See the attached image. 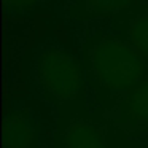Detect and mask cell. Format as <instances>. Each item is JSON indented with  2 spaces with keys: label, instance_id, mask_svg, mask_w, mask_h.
Masks as SVG:
<instances>
[{
  "label": "cell",
  "instance_id": "cell-5",
  "mask_svg": "<svg viewBox=\"0 0 148 148\" xmlns=\"http://www.w3.org/2000/svg\"><path fill=\"white\" fill-rule=\"evenodd\" d=\"M123 107L129 119L137 124L148 126V78L132 88Z\"/></svg>",
  "mask_w": 148,
  "mask_h": 148
},
{
  "label": "cell",
  "instance_id": "cell-2",
  "mask_svg": "<svg viewBox=\"0 0 148 148\" xmlns=\"http://www.w3.org/2000/svg\"><path fill=\"white\" fill-rule=\"evenodd\" d=\"M37 75L46 92L64 102L77 99L83 84L80 62L62 49H46L38 59Z\"/></svg>",
  "mask_w": 148,
  "mask_h": 148
},
{
  "label": "cell",
  "instance_id": "cell-3",
  "mask_svg": "<svg viewBox=\"0 0 148 148\" xmlns=\"http://www.w3.org/2000/svg\"><path fill=\"white\" fill-rule=\"evenodd\" d=\"M37 138V129L24 113H11L5 121V147L32 148Z\"/></svg>",
  "mask_w": 148,
  "mask_h": 148
},
{
  "label": "cell",
  "instance_id": "cell-6",
  "mask_svg": "<svg viewBox=\"0 0 148 148\" xmlns=\"http://www.w3.org/2000/svg\"><path fill=\"white\" fill-rule=\"evenodd\" d=\"M129 45L140 56L148 58V11L138 16L129 27Z\"/></svg>",
  "mask_w": 148,
  "mask_h": 148
},
{
  "label": "cell",
  "instance_id": "cell-8",
  "mask_svg": "<svg viewBox=\"0 0 148 148\" xmlns=\"http://www.w3.org/2000/svg\"><path fill=\"white\" fill-rule=\"evenodd\" d=\"M7 2L13 8H26V7H30L35 0H7Z\"/></svg>",
  "mask_w": 148,
  "mask_h": 148
},
{
  "label": "cell",
  "instance_id": "cell-4",
  "mask_svg": "<svg viewBox=\"0 0 148 148\" xmlns=\"http://www.w3.org/2000/svg\"><path fill=\"white\" fill-rule=\"evenodd\" d=\"M64 148H108L102 131L86 121L72 123L64 135Z\"/></svg>",
  "mask_w": 148,
  "mask_h": 148
},
{
  "label": "cell",
  "instance_id": "cell-1",
  "mask_svg": "<svg viewBox=\"0 0 148 148\" xmlns=\"http://www.w3.org/2000/svg\"><path fill=\"white\" fill-rule=\"evenodd\" d=\"M92 72L103 88L126 91L143 75L145 64L129 43L115 37H102L92 51Z\"/></svg>",
  "mask_w": 148,
  "mask_h": 148
},
{
  "label": "cell",
  "instance_id": "cell-7",
  "mask_svg": "<svg viewBox=\"0 0 148 148\" xmlns=\"http://www.w3.org/2000/svg\"><path fill=\"white\" fill-rule=\"evenodd\" d=\"M132 5V0H86L88 11L96 14H113L126 10Z\"/></svg>",
  "mask_w": 148,
  "mask_h": 148
}]
</instances>
